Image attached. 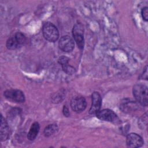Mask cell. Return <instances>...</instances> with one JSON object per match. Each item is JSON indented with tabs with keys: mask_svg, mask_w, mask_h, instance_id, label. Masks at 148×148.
<instances>
[{
	"mask_svg": "<svg viewBox=\"0 0 148 148\" xmlns=\"http://www.w3.org/2000/svg\"><path fill=\"white\" fill-rule=\"evenodd\" d=\"M58 62L60 64L63 71L65 73L69 75H72L75 72V68L69 64V58L66 57H61L58 60Z\"/></svg>",
	"mask_w": 148,
	"mask_h": 148,
	"instance_id": "12",
	"label": "cell"
},
{
	"mask_svg": "<svg viewBox=\"0 0 148 148\" xmlns=\"http://www.w3.org/2000/svg\"><path fill=\"white\" fill-rule=\"evenodd\" d=\"M97 117L103 121H107L112 123H117L119 119L116 113L112 110L105 109L99 110L96 113Z\"/></svg>",
	"mask_w": 148,
	"mask_h": 148,
	"instance_id": "6",
	"label": "cell"
},
{
	"mask_svg": "<svg viewBox=\"0 0 148 148\" xmlns=\"http://www.w3.org/2000/svg\"><path fill=\"white\" fill-rule=\"evenodd\" d=\"M9 127L6 120L1 116V127H0V138L1 141H4L8 139L9 136Z\"/></svg>",
	"mask_w": 148,
	"mask_h": 148,
	"instance_id": "11",
	"label": "cell"
},
{
	"mask_svg": "<svg viewBox=\"0 0 148 148\" xmlns=\"http://www.w3.org/2000/svg\"><path fill=\"white\" fill-rule=\"evenodd\" d=\"M3 95L8 100L16 102H24L25 101V96L24 93L17 89H10L4 91Z\"/></svg>",
	"mask_w": 148,
	"mask_h": 148,
	"instance_id": "5",
	"label": "cell"
},
{
	"mask_svg": "<svg viewBox=\"0 0 148 148\" xmlns=\"http://www.w3.org/2000/svg\"><path fill=\"white\" fill-rule=\"evenodd\" d=\"M147 87L145 84H138L133 87V95L136 101L143 106L147 105Z\"/></svg>",
	"mask_w": 148,
	"mask_h": 148,
	"instance_id": "1",
	"label": "cell"
},
{
	"mask_svg": "<svg viewBox=\"0 0 148 148\" xmlns=\"http://www.w3.org/2000/svg\"><path fill=\"white\" fill-rule=\"evenodd\" d=\"M86 101L83 97H75L71 101V107L72 109L76 113L83 111L86 109Z\"/></svg>",
	"mask_w": 148,
	"mask_h": 148,
	"instance_id": "7",
	"label": "cell"
},
{
	"mask_svg": "<svg viewBox=\"0 0 148 148\" xmlns=\"http://www.w3.org/2000/svg\"><path fill=\"white\" fill-rule=\"evenodd\" d=\"M63 98H64V92H61V91H60V92H57L55 94V95L53 97V100L55 103L60 102H61Z\"/></svg>",
	"mask_w": 148,
	"mask_h": 148,
	"instance_id": "16",
	"label": "cell"
},
{
	"mask_svg": "<svg viewBox=\"0 0 148 148\" xmlns=\"http://www.w3.org/2000/svg\"><path fill=\"white\" fill-rule=\"evenodd\" d=\"M126 143L128 147H141L144 142L140 136L135 133H130L127 136Z\"/></svg>",
	"mask_w": 148,
	"mask_h": 148,
	"instance_id": "9",
	"label": "cell"
},
{
	"mask_svg": "<svg viewBox=\"0 0 148 148\" xmlns=\"http://www.w3.org/2000/svg\"><path fill=\"white\" fill-rule=\"evenodd\" d=\"M59 48L65 52H71L74 49V41L71 37L68 35L62 36L58 42Z\"/></svg>",
	"mask_w": 148,
	"mask_h": 148,
	"instance_id": "8",
	"label": "cell"
},
{
	"mask_svg": "<svg viewBox=\"0 0 148 148\" xmlns=\"http://www.w3.org/2000/svg\"><path fill=\"white\" fill-rule=\"evenodd\" d=\"M138 124L139 127L141 129H144L147 127V113H146L144 115L142 116L140 120L138 121Z\"/></svg>",
	"mask_w": 148,
	"mask_h": 148,
	"instance_id": "15",
	"label": "cell"
},
{
	"mask_svg": "<svg viewBox=\"0 0 148 148\" xmlns=\"http://www.w3.org/2000/svg\"><path fill=\"white\" fill-rule=\"evenodd\" d=\"M58 130V127L56 124H49L45 127L44 130V135L45 136H49L56 133Z\"/></svg>",
	"mask_w": 148,
	"mask_h": 148,
	"instance_id": "14",
	"label": "cell"
},
{
	"mask_svg": "<svg viewBox=\"0 0 148 148\" xmlns=\"http://www.w3.org/2000/svg\"><path fill=\"white\" fill-rule=\"evenodd\" d=\"M27 41L26 37L21 32H17L13 36L10 37L6 42V47L8 49L14 50L24 45Z\"/></svg>",
	"mask_w": 148,
	"mask_h": 148,
	"instance_id": "3",
	"label": "cell"
},
{
	"mask_svg": "<svg viewBox=\"0 0 148 148\" xmlns=\"http://www.w3.org/2000/svg\"><path fill=\"white\" fill-rule=\"evenodd\" d=\"M83 31V27L81 24L79 23L75 24L72 30V35L73 38L80 49H83L84 47V42Z\"/></svg>",
	"mask_w": 148,
	"mask_h": 148,
	"instance_id": "4",
	"label": "cell"
},
{
	"mask_svg": "<svg viewBox=\"0 0 148 148\" xmlns=\"http://www.w3.org/2000/svg\"><path fill=\"white\" fill-rule=\"evenodd\" d=\"M44 38L51 42H56L59 37V32L57 28L51 23L47 22L44 24L42 28Z\"/></svg>",
	"mask_w": 148,
	"mask_h": 148,
	"instance_id": "2",
	"label": "cell"
},
{
	"mask_svg": "<svg viewBox=\"0 0 148 148\" xmlns=\"http://www.w3.org/2000/svg\"><path fill=\"white\" fill-rule=\"evenodd\" d=\"M102 99L100 94L98 92H94L92 94V104L89 110L91 114H96L101 108Z\"/></svg>",
	"mask_w": 148,
	"mask_h": 148,
	"instance_id": "10",
	"label": "cell"
},
{
	"mask_svg": "<svg viewBox=\"0 0 148 148\" xmlns=\"http://www.w3.org/2000/svg\"><path fill=\"white\" fill-rule=\"evenodd\" d=\"M39 128H40V127H39V123L38 122L34 123L32 124L29 129V131L28 133V135H27L28 139L30 140H33L34 139H35L39 131Z\"/></svg>",
	"mask_w": 148,
	"mask_h": 148,
	"instance_id": "13",
	"label": "cell"
},
{
	"mask_svg": "<svg viewBox=\"0 0 148 148\" xmlns=\"http://www.w3.org/2000/svg\"><path fill=\"white\" fill-rule=\"evenodd\" d=\"M62 112H63L64 115L65 116H66V117H68V116L70 115V113H69V110H68V108H67L66 106H64Z\"/></svg>",
	"mask_w": 148,
	"mask_h": 148,
	"instance_id": "18",
	"label": "cell"
},
{
	"mask_svg": "<svg viewBox=\"0 0 148 148\" xmlns=\"http://www.w3.org/2000/svg\"><path fill=\"white\" fill-rule=\"evenodd\" d=\"M141 14H142L143 19L145 20V21H147V20H148V8L147 7H145L142 9Z\"/></svg>",
	"mask_w": 148,
	"mask_h": 148,
	"instance_id": "17",
	"label": "cell"
}]
</instances>
